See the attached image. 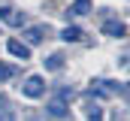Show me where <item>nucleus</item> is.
<instances>
[{
    "instance_id": "nucleus-1",
    "label": "nucleus",
    "mask_w": 130,
    "mask_h": 121,
    "mask_svg": "<svg viewBox=\"0 0 130 121\" xmlns=\"http://www.w3.org/2000/svg\"><path fill=\"white\" fill-rule=\"evenodd\" d=\"M21 94H24L27 100H39V97L45 94V79H42V76H27L24 85H21Z\"/></svg>"
},
{
    "instance_id": "nucleus-2",
    "label": "nucleus",
    "mask_w": 130,
    "mask_h": 121,
    "mask_svg": "<svg viewBox=\"0 0 130 121\" xmlns=\"http://www.w3.org/2000/svg\"><path fill=\"white\" fill-rule=\"evenodd\" d=\"M67 94H70V91L64 88L55 100H48V106H45V109H48V115H52V118H64V115H67V100H64Z\"/></svg>"
},
{
    "instance_id": "nucleus-3",
    "label": "nucleus",
    "mask_w": 130,
    "mask_h": 121,
    "mask_svg": "<svg viewBox=\"0 0 130 121\" xmlns=\"http://www.w3.org/2000/svg\"><path fill=\"white\" fill-rule=\"evenodd\" d=\"M6 49H9V55H12V58H18V60H30V49H27L24 42H18V39H9V42H6Z\"/></svg>"
},
{
    "instance_id": "nucleus-4",
    "label": "nucleus",
    "mask_w": 130,
    "mask_h": 121,
    "mask_svg": "<svg viewBox=\"0 0 130 121\" xmlns=\"http://www.w3.org/2000/svg\"><path fill=\"white\" fill-rule=\"evenodd\" d=\"M103 33H106V36H115V39H121V36L127 33V27H124L121 21H106V24H103Z\"/></svg>"
},
{
    "instance_id": "nucleus-5",
    "label": "nucleus",
    "mask_w": 130,
    "mask_h": 121,
    "mask_svg": "<svg viewBox=\"0 0 130 121\" xmlns=\"http://www.w3.org/2000/svg\"><path fill=\"white\" fill-rule=\"evenodd\" d=\"M48 33V27H27L24 30V36H27V42L30 46H36V42H42V36Z\"/></svg>"
},
{
    "instance_id": "nucleus-6",
    "label": "nucleus",
    "mask_w": 130,
    "mask_h": 121,
    "mask_svg": "<svg viewBox=\"0 0 130 121\" xmlns=\"http://www.w3.org/2000/svg\"><path fill=\"white\" fill-rule=\"evenodd\" d=\"M42 64H45L48 73H58V70H64V55H48Z\"/></svg>"
},
{
    "instance_id": "nucleus-7",
    "label": "nucleus",
    "mask_w": 130,
    "mask_h": 121,
    "mask_svg": "<svg viewBox=\"0 0 130 121\" xmlns=\"http://www.w3.org/2000/svg\"><path fill=\"white\" fill-rule=\"evenodd\" d=\"M70 12H73V15H88V12H91V0H73Z\"/></svg>"
},
{
    "instance_id": "nucleus-8",
    "label": "nucleus",
    "mask_w": 130,
    "mask_h": 121,
    "mask_svg": "<svg viewBox=\"0 0 130 121\" xmlns=\"http://www.w3.org/2000/svg\"><path fill=\"white\" fill-rule=\"evenodd\" d=\"M61 39H67V42H79V39H82V30H79V27H64V30H61Z\"/></svg>"
},
{
    "instance_id": "nucleus-9",
    "label": "nucleus",
    "mask_w": 130,
    "mask_h": 121,
    "mask_svg": "<svg viewBox=\"0 0 130 121\" xmlns=\"http://www.w3.org/2000/svg\"><path fill=\"white\" fill-rule=\"evenodd\" d=\"M15 73H18V70H15L12 64H3V60H0V82H9Z\"/></svg>"
},
{
    "instance_id": "nucleus-10",
    "label": "nucleus",
    "mask_w": 130,
    "mask_h": 121,
    "mask_svg": "<svg viewBox=\"0 0 130 121\" xmlns=\"http://www.w3.org/2000/svg\"><path fill=\"white\" fill-rule=\"evenodd\" d=\"M6 21H9L12 27H21V24H24V15H15V9H12V15H9Z\"/></svg>"
},
{
    "instance_id": "nucleus-11",
    "label": "nucleus",
    "mask_w": 130,
    "mask_h": 121,
    "mask_svg": "<svg viewBox=\"0 0 130 121\" xmlns=\"http://www.w3.org/2000/svg\"><path fill=\"white\" fill-rule=\"evenodd\" d=\"M88 121H103V112H100V106H94V109L88 112Z\"/></svg>"
},
{
    "instance_id": "nucleus-12",
    "label": "nucleus",
    "mask_w": 130,
    "mask_h": 121,
    "mask_svg": "<svg viewBox=\"0 0 130 121\" xmlns=\"http://www.w3.org/2000/svg\"><path fill=\"white\" fill-rule=\"evenodd\" d=\"M9 15H12V9H9V6H0V18H3V21H6V18H9Z\"/></svg>"
},
{
    "instance_id": "nucleus-13",
    "label": "nucleus",
    "mask_w": 130,
    "mask_h": 121,
    "mask_svg": "<svg viewBox=\"0 0 130 121\" xmlns=\"http://www.w3.org/2000/svg\"><path fill=\"white\" fill-rule=\"evenodd\" d=\"M112 121H127V115H124V112H118V109H115V112H112Z\"/></svg>"
},
{
    "instance_id": "nucleus-14",
    "label": "nucleus",
    "mask_w": 130,
    "mask_h": 121,
    "mask_svg": "<svg viewBox=\"0 0 130 121\" xmlns=\"http://www.w3.org/2000/svg\"><path fill=\"white\" fill-rule=\"evenodd\" d=\"M0 121H15V118H12V115H9V112L3 109V112H0Z\"/></svg>"
}]
</instances>
